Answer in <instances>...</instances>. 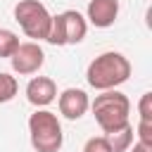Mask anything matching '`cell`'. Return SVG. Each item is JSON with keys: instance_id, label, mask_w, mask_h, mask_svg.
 <instances>
[{"instance_id": "1", "label": "cell", "mask_w": 152, "mask_h": 152, "mask_svg": "<svg viewBox=\"0 0 152 152\" xmlns=\"http://www.w3.org/2000/svg\"><path fill=\"white\" fill-rule=\"evenodd\" d=\"M131 76V62L126 55L121 52H102L97 55L90 64H88V71H86V81L90 88L95 90H116L121 83H126Z\"/></svg>"}, {"instance_id": "2", "label": "cell", "mask_w": 152, "mask_h": 152, "mask_svg": "<svg viewBox=\"0 0 152 152\" xmlns=\"http://www.w3.org/2000/svg\"><path fill=\"white\" fill-rule=\"evenodd\" d=\"M93 116L97 121V126L102 128L104 135L126 128L128 114H131V100L121 93V90H102L100 95H95V100L90 102Z\"/></svg>"}, {"instance_id": "3", "label": "cell", "mask_w": 152, "mask_h": 152, "mask_svg": "<svg viewBox=\"0 0 152 152\" xmlns=\"http://www.w3.org/2000/svg\"><path fill=\"white\" fill-rule=\"evenodd\" d=\"M28 138L36 152H59L64 133L57 114L50 109H36L28 116Z\"/></svg>"}, {"instance_id": "4", "label": "cell", "mask_w": 152, "mask_h": 152, "mask_svg": "<svg viewBox=\"0 0 152 152\" xmlns=\"http://www.w3.org/2000/svg\"><path fill=\"white\" fill-rule=\"evenodd\" d=\"M14 21L21 26V31L36 40H48L52 14L40 0H19L14 5Z\"/></svg>"}, {"instance_id": "5", "label": "cell", "mask_w": 152, "mask_h": 152, "mask_svg": "<svg viewBox=\"0 0 152 152\" xmlns=\"http://www.w3.org/2000/svg\"><path fill=\"white\" fill-rule=\"evenodd\" d=\"M86 31H88L86 17L76 10H64L52 17L48 43L50 45H76L86 38Z\"/></svg>"}, {"instance_id": "6", "label": "cell", "mask_w": 152, "mask_h": 152, "mask_svg": "<svg viewBox=\"0 0 152 152\" xmlns=\"http://www.w3.org/2000/svg\"><path fill=\"white\" fill-rule=\"evenodd\" d=\"M12 62V71L19 74V76H31V74H38V69L43 66L45 62V52L38 43L28 40V43H19V48L14 50V55L10 57Z\"/></svg>"}, {"instance_id": "7", "label": "cell", "mask_w": 152, "mask_h": 152, "mask_svg": "<svg viewBox=\"0 0 152 152\" xmlns=\"http://www.w3.org/2000/svg\"><path fill=\"white\" fill-rule=\"evenodd\" d=\"M26 100L36 109H45L57 100V83L50 76H33L26 86Z\"/></svg>"}, {"instance_id": "8", "label": "cell", "mask_w": 152, "mask_h": 152, "mask_svg": "<svg viewBox=\"0 0 152 152\" xmlns=\"http://www.w3.org/2000/svg\"><path fill=\"white\" fill-rule=\"evenodd\" d=\"M57 104H59V114H62L64 119L76 121V119H81V116L88 112L90 100H88V93H86V90H81V88H66V90L59 93Z\"/></svg>"}, {"instance_id": "9", "label": "cell", "mask_w": 152, "mask_h": 152, "mask_svg": "<svg viewBox=\"0 0 152 152\" xmlns=\"http://www.w3.org/2000/svg\"><path fill=\"white\" fill-rule=\"evenodd\" d=\"M119 17V0H90L86 19L97 28H109Z\"/></svg>"}, {"instance_id": "10", "label": "cell", "mask_w": 152, "mask_h": 152, "mask_svg": "<svg viewBox=\"0 0 152 152\" xmlns=\"http://www.w3.org/2000/svg\"><path fill=\"white\" fill-rule=\"evenodd\" d=\"M104 138H107L112 152H126V150L133 145V126L128 124L126 128L114 131V133H109V135H104Z\"/></svg>"}, {"instance_id": "11", "label": "cell", "mask_w": 152, "mask_h": 152, "mask_svg": "<svg viewBox=\"0 0 152 152\" xmlns=\"http://www.w3.org/2000/svg\"><path fill=\"white\" fill-rule=\"evenodd\" d=\"M17 90H19L17 78H14L12 74L0 71V104H5V102H10V100H14Z\"/></svg>"}, {"instance_id": "12", "label": "cell", "mask_w": 152, "mask_h": 152, "mask_svg": "<svg viewBox=\"0 0 152 152\" xmlns=\"http://www.w3.org/2000/svg\"><path fill=\"white\" fill-rule=\"evenodd\" d=\"M17 48H19V36L10 28H0V57L10 59Z\"/></svg>"}, {"instance_id": "13", "label": "cell", "mask_w": 152, "mask_h": 152, "mask_svg": "<svg viewBox=\"0 0 152 152\" xmlns=\"http://www.w3.org/2000/svg\"><path fill=\"white\" fill-rule=\"evenodd\" d=\"M83 152H112V147H109V142H107L104 135H93V138L86 140Z\"/></svg>"}, {"instance_id": "14", "label": "cell", "mask_w": 152, "mask_h": 152, "mask_svg": "<svg viewBox=\"0 0 152 152\" xmlns=\"http://www.w3.org/2000/svg\"><path fill=\"white\" fill-rule=\"evenodd\" d=\"M135 133H138V142L152 147V121H138Z\"/></svg>"}, {"instance_id": "15", "label": "cell", "mask_w": 152, "mask_h": 152, "mask_svg": "<svg viewBox=\"0 0 152 152\" xmlns=\"http://www.w3.org/2000/svg\"><path fill=\"white\" fill-rule=\"evenodd\" d=\"M138 112H140V121H152V93H142L138 102Z\"/></svg>"}, {"instance_id": "16", "label": "cell", "mask_w": 152, "mask_h": 152, "mask_svg": "<svg viewBox=\"0 0 152 152\" xmlns=\"http://www.w3.org/2000/svg\"><path fill=\"white\" fill-rule=\"evenodd\" d=\"M131 152H152V147H147V145H142V142H133V147H128Z\"/></svg>"}]
</instances>
